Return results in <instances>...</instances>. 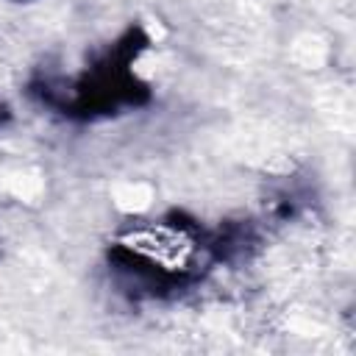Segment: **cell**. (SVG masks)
<instances>
[{"label":"cell","mask_w":356,"mask_h":356,"mask_svg":"<svg viewBox=\"0 0 356 356\" xmlns=\"http://www.w3.org/2000/svg\"><path fill=\"white\" fill-rule=\"evenodd\" d=\"M220 261L217 234H206L186 214H167L131 228L108 248V264L128 295L161 298L195 284L209 264Z\"/></svg>","instance_id":"cell-1"},{"label":"cell","mask_w":356,"mask_h":356,"mask_svg":"<svg viewBox=\"0 0 356 356\" xmlns=\"http://www.w3.org/2000/svg\"><path fill=\"white\" fill-rule=\"evenodd\" d=\"M147 47L142 28H128L92 67L72 81L44 78L31 86L47 108H56L72 120H95L117 114L120 108H136L150 100V89L134 75L131 64Z\"/></svg>","instance_id":"cell-2"},{"label":"cell","mask_w":356,"mask_h":356,"mask_svg":"<svg viewBox=\"0 0 356 356\" xmlns=\"http://www.w3.org/2000/svg\"><path fill=\"white\" fill-rule=\"evenodd\" d=\"M3 117H6V114H3V108H0V120H3Z\"/></svg>","instance_id":"cell-3"}]
</instances>
